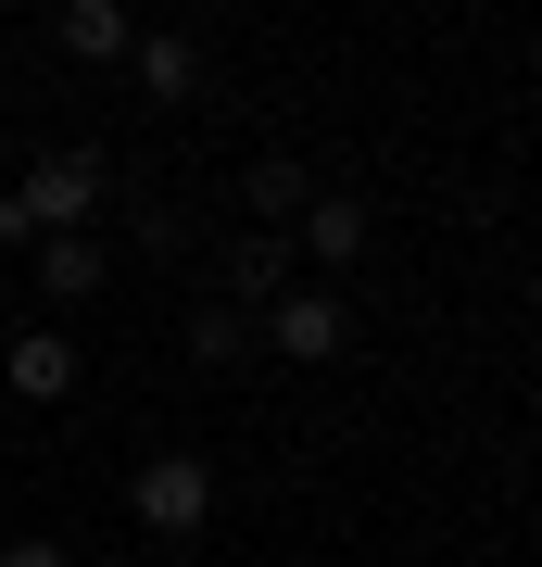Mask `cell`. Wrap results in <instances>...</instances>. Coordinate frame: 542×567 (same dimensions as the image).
<instances>
[{
  "mask_svg": "<svg viewBox=\"0 0 542 567\" xmlns=\"http://www.w3.org/2000/svg\"><path fill=\"white\" fill-rule=\"evenodd\" d=\"M290 227H253V240L241 252H227V303H241V316H265V303H278V290H290Z\"/></svg>",
  "mask_w": 542,
  "mask_h": 567,
  "instance_id": "obj_7",
  "label": "cell"
},
{
  "mask_svg": "<svg viewBox=\"0 0 542 567\" xmlns=\"http://www.w3.org/2000/svg\"><path fill=\"white\" fill-rule=\"evenodd\" d=\"M190 365H215V379H227V365H253V316L227 303V290H215V303L190 316Z\"/></svg>",
  "mask_w": 542,
  "mask_h": 567,
  "instance_id": "obj_10",
  "label": "cell"
},
{
  "mask_svg": "<svg viewBox=\"0 0 542 567\" xmlns=\"http://www.w3.org/2000/svg\"><path fill=\"white\" fill-rule=\"evenodd\" d=\"M126 76L152 89V102H202V51L164 25V39H126Z\"/></svg>",
  "mask_w": 542,
  "mask_h": 567,
  "instance_id": "obj_8",
  "label": "cell"
},
{
  "mask_svg": "<svg viewBox=\"0 0 542 567\" xmlns=\"http://www.w3.org/2000/svg\"><path fill=\"white\" fill-rule=\"evenodd\" d=\"M126 517L164 529V543H190V529L215 517V466H202V454H152L140 480H126Z\"/></svg>",
  "mask_w": 542,
  "mask_h": 567,
  "instance_id": "obj_2",
  "label": "cell"
},
{
  "mask_svg": "<svg viewBox=\"0 0 542 567\" xmlns=\"http://www.w3.org/2000/svg\"><path fill=\"white\" fill-rule=\"evenodd\" d=\"M63 51L76 63H126V0H63Z\"/></svg>",
  "mask_w": 542,
  "mask_h": 567,
  "instance_id": "obj_11",
  "label": "cell"
},
{
  "mask_svg": "<svg viewBox=\"0 0 542 567\" xmlns=\"http://www.w3.org/2000/svg\"><path fill=\"white\" fill-rule=\"evenodd\" d=\"M76 391V341L63 328H13V353H0V404H63Z\"/></svg>",
  "mask_w": 542,
  "mask_h": 567,
  "instance_id": "obj_5",
  "label": "cell"
},
{
  "mask_svg": "<svg viewBox=\"0 0 542 567\" xmlns=\"http://www.w3.org/2000/svg\"><path fill=\"white\" fill-rule=\"evenodd\" d=\"M25 252H39V278H25V290H39V303H63V316H76L89 290L114 278V252H101L89 227H39V240H25Z\"/></svg>",
  "mask_w": 542,
  "mask_h": 567,
  "instance_id": "obj_4",
  "label": "cell"
},
{
  "mask_svg": "<svg viewBox=\"0 0 542 567\" xmlns=\"http://www.w3.org/2000/svg\"><path fill=\"white\" fill-rule=\"evenodd\" d=\"M101 189H114L101 140H63V152H39V164H25V189H13V203L39 215V227H89V215H101Z\"/></svg>",
  "mask_w": 542,
  "mask_h": 567,
  "instance_id": "obj_1",
  "label": "cell"
},
{
  "mask_svg": "<svg viewBox=\"0 0 542 567\" xmlns=\"http://www.w3.org/2000/svg\"><path fill=\"white\" fill-rule=\"evenodd\" d=\"M0 567H63V543H39V529H25V543H0Z\"/></svg>",
  "mask_w": 542,
  "mask_h": 567,
  "instance_id": "obj_12",
  "label": "cell"
},
{
  "mask_svg": "<svg viewBox=\"0 0 542 567\" xmlns=\"http://www.w3.org/2000/svg\"><path fill=\"white\" fill-rule=\"evenodd\" d=\"M366 227H379V215H366V189H316V203L290 215V252H316V265H354V252H366Z\"/></svg>",
  "mask_w": 542,
  "mask_h": 567,
  "instance_id": "obj_6",
  "label": "cell"
},
{
  "mask_svg": "<svg viewBox=\"0 0 542 567\" xmlns=\"http://www.w3.org/2000/svg\"><path fill=\"white\" fill-rule=\"evenodd\" d=\"M253 328H265V341H278L290 365H328V353L354 341V303H341V290H278V303H265Z\"/></svg>",
  "mask_w": 542,
  "mask_h": 567,
  "instance_id": "obj_3",
  "label": "cell"
},
{
  "mask_svg": "<svg viewBox=\"0 0 542 567\" xmlns=\"http://www.w3.org/2000/svg\"><path fill=\"white\" fill-rule=\"evenodd\" d=\"M101 567H140V555H101Z\"/></svg>",
  "mask_w": 542,
  "mask_h": 567,
  "instance_id": "obj_13",
  "label": "cell"
},
{
  "mask_svg": "<svg viewBox=\"0 0 542 567\" xmlns=\"http://www.w3.org/2000/svg\"><path fill=\"white\" fill-rule=\"evenodd\" d=\"M241 189H253V227H290L303 203H316V164H303V152H253Z\"/></svg>",
  "mask_w": 542,
  "mask_h": 567,
  "instance_id": "obj_9",
  "label": "cell"
}]
</instances>
